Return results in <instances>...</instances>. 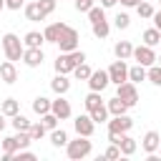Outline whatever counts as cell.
Masks as SVG:
<instances>
[{
	"mask_svg": "<svg viewBox=\"0 0 161 161\" xmlns=\"http://www.w3.org/2000/svg\"><path fill=\"white\" fill-rule=\"evenodd\" d=\"M111 80H108V70H91V75H88V86H91V91H106V86H108Z\"/></svg>",
	"mask_w": 161,
	"mask_h": 161,
	"instance_id": "obj_11",
	"label": "cell"
},
{
	"mask_svg": "<svg viewBox=\"0 0 161 161\" xmlns=\"http://www.w3.org/2000/svg\"><path fill=\"white\" fill-rule=\"evenodd\" d=\"M88 116L93 118V123H103V121H108V116H111V113H108V108H106V106L101 103L98 108H93V111H88Z\"/></svg>",
	"mask_w": 161,
	"mask_h": 161,
	"instance_id": "obj_28",
	"label": "cell"
},
{
	"mask_svg": "<svg viewBox=\"0 0 161 161\" xmlns=\"http://www.w3.org/2000/svg\"><path fill=\"white\" fill-rule=\"evenodd\" d=\"M33 111H35L38 116L48 113V111H50V98H45V96H38V98L33 101Z\"/></svg>",
	"mask_w": 161,
	"mask_h": 161,
	"instance_id": "obj_27",
	"label": "cell"
},
{
	"mask_svg": "<svg viewBox=\"0 0 161 161\" xmlns=\"http://www.w3.org/2000/svg\"><path fill=\"white\" fill-rule=\"evenodd\" d=\"M158 153H161V143H158Z\"/></svg>",
	"mask_w": 161,
	"mask_h": 161,
	"instance_id": "obj_50",
	"label": "cell"
},
{
	"mask_svg": "<svg viewBox=\"0 0 161 161\" xmlns=\"http://www.w3.org/2000/svg\"><path fill=\"white\" fill-rule=\"evenodd\" d=\"M158 143H161L158 131H146V136H143V141H141L143 151H146V153H156V151H158Z\"/></svg>",
	"mask_w": 161,
	"mask_h": 161,
	"instance_id": "obj_14",
	"label": "cell"
},
{
	"mask_svg": "<svg viewBox=\"0 0 161 161\" xmlns=\"http://www.w3.org/2000/svg\"><path fill=\"white\" fill-rule=\"evenodd\" d=\"M113 55H116L118 60H128V58L133 55V45H131V40H118V43L113 45Z\"/></svg>",
	"mask_w": 161,
	"mask_h": 161,
	"instance_id": "obj_16",
	"label": "cell"
},
{
	"mask_svg": "<svg viewBox=\"0 0 161 161\" xmlns=\"http://www.w3.org/2000/svg\"><path fill=\"white\" fill-rule=\"evenodd\" d=\"M63 28H65V23H50V25L43 30V38H45L48 43H58V38H60Z\"/></svg>",
	"mask_w": 161,
	"mask_h": 161,
	"instance_id": "obj_18",
	"label": "cell"
},
{
	"mask_svg": "<svg viewBox=\"0 0 161 161\" xmlns=\"http://www.w3.org/2000/svg\"><path fill=\"white\" fill-rule=\"evenodd\" d=\"M113 25H116L118 30H126V28L131 25V18H128V13H118V15L113 18Z\"/></svg>",
	"mask_w": 161,
	"mask_h": 161,
	"instance_id": "obj_37",
	"label": "cell"
},
{
	"mask_svg": "<svg viewBox=\"0 0 161 161\" xmlns=\"http://www.w3.org/2000/svg\"><path fill=\"white\" fill-rule=\"evenodd\" d=\"M3 128H5V116L0 113V131H3Z\"/></svg>",
	"mask_w": 161,
	"mask_h": 161,
	"instance_id": "obj_47",
	"label": "cell"
},
{
	"mask_svg": "<svg viewBox=\"0 0 161 161\" xmlns=\"http://www.w3.org/2000/svg\"><path fill=\"white\" fill-rule=\"evenodd\" d=\"M136 13H138L141 18H146V20H151V15H153V5L146 3V0H141V3L136 5Z\"/></svg>",
	"mask_w": 161,
	"mask_h": 161,
	"instance_id": "obj_32",
	"label": "cell"
},
{
	"mask_svg": "<svg viewBox=\"0 0 161 161\" xmlns=\"http://www.w3.org/2000/svg\"><path fill=\"white\" fill-rule=\"evenodd\" d=\"M5 8H10V10H20V8H23V0H5Z\"/></svg>",
	"mask_w": 161,
	"mask_h": 161,
	"instance_id": "obj_43",
	"label": "cell"
},
{
	"mask_svg": "<svg viewBox=\"0 0 161 161\" xmlns=\"http://www.w3.org/2000/svg\"><path fill=\"white\" fill-rule=\"evenodd\" d=\"M141 38H143V45H151V48H153V45H158V43H161V30L148 28V30H143V35H141Z\"/></svg>",
	"mask_w": 161,
	"mask_h": 161,
	"instance_id": "obj_24",
	"label": "cell"
},
{
	"mask_svg": "<svg viewBox=\"0 0 161 161\" xmlns=\"http://www.w3.org/2000/svg\"><path fill=\"white\" fill-rule=\"evenodd\" d=\"M108 141H111V143H116V146L121 148V156H133V153H136V148H138V143H136V138H131L128 133H118V136H108Z\"/></svg>",
	"mask_w": 161,
	"mask_h": 161,
	"instance_id": "obj_6",
	"label": "cell"
},
{
	"mask_svg": "<svg viewBox=\"0 0 161 161\" xmlns=\"http://www.w3.org/2000/svg\"><path fill=\"white\" fill-rule=\"evenodd\" d=\"M0 80H3V83H15V80H18V68H15L13 60L0 63Z\"/></svg>",
	"mask_w": 161,
	"mask_h": 161,
	"instance_id": "obj_15",
	"label": "cell"
},
{
	"mask_svg": "<svg viewBox=\"0 0 161 161\" xmlns=\"http://www.w3.org/2000/svg\"><path fill=\"white\" fill-rule=\"evenodd\" d=\"M116 96H118V98H123L128 108L138 103V91H136V83H131V80L118 83V86H116Z\"/></svg>",
	"mask_w": 161,
	"mask_h": 161,
	"instance_id": "obj_5",
	"label": "cell"
},
{
	"mask_svg": "<svg viewBox=\"0 0 161 161\" xmlns=\"http://www.w3.org/2000/svg\"><path fill=\"white\" fill-rule=\"evenodd\" d=\"M38 5H40V10L45 13V18L55 10V5H58V0H38Z\"/></svg>",
	"mask_w": 161,
	"mask_h": 161,
	"instance_id": "obj_40",
	"label": "cell"
},
{
	"mask_svg": "<svg viewBox=\"0 0 161 161\" xmlns=\"http://www.w3.org/2000/svg\"><path fill=\"white\" fill-rule=\"evenodd\" d=\"M146 80H151L153 86H161V65L158 63H153V65L146 68Z\"/></svg>",
	"mask_w": 161,
	"mask_h": 161,
	"instance_id": "obj_29",
	"label": "cell"
},
{
	"mask_svg": "<svg viewBox=\"0 0 161 161\" xmlns=\"http://www.w3.org/2000/svg\"><path fill=\"white\" fill-rule=\"evenodd\" d=\"M141 0H121V5H126V8H136Z\"/></svg>",
	"mask_w": 161,
	"mask_h": 161,
	"instance_id": "obj_45",
	"label": "cell"
},
{
	"mask_svg": "<svg viewBox=\"0 0 161 161\" xmlns=\"http://www.w3.org/2000/svg\"><path fill=\"white\" fill-rule=\"evenodd\" d=\"M128 80L131 83H141V80H146V65H133V68H128Z\"/></svg>",
	"mask_w": 161,
	"mask_h": 161,
	"instance_id": "obj_25",
	"label": "cell"
},
{
	"mask_svg": "<svg viewBox=\"0 0 161 161\" xmlns=\"http://www.w3.org/2000/svg\"><path fill=\"white\" fill-rule=\"evenodd\" d=\"M43 43H45V38H43V33H38V30L25 33V38H23V45H25V48H40Z\"/></svg>",
	"mask_w": 161,
	"mask_h": 161,
	"instance_id": "obj_21",
	"label": "cell"
},
{
	"mask_svg": "<svg viewBox=\"0 0 161 161\" xmlns=\"http://www.w3.org/2000/svg\"><path fill=\"white\" fill-rule=\"evenodd\" d=\"M78 40H80L78 30L70 28V25H65L63 33H60V38H58V48H60V53H70V50H75V48H78Z\"/></svg>",
	"mask_w": 161,
	"mask_h": 161,
	"instance_id": "obj_4",
	"label": "cell"
},
{
	"mask_svg": "<svg viewBox=\"0 0 161 161\" xmlns=\"http://www.w3.org/2000/svg\"><path fill=\"white\" fill-rule=\"evenodd\" d=\"M138 65H153L156 63V53H153V48L151 45H138V48H133V55H131Z\"/></svg>",
	"mask_w": 161,
	"mask_h": 161,
	"instance_id": "obj_9",
	"label": "cell"
},
{
	"mask_svg": "<svg viewBox=\"0 0 161 161\" xmlns=\"http://www.w3.org/2000/svg\"><path fill=\"white\" fill-rule=\"evenodd\" d=\"M73 75H75L78 80H88V75H91V68H88L86 63H78V65L73 68Z\"/></svg>",
	"mask_w": 161,
	"mask_h": 161,
	"instance_id": "obj_38",
	"label": "cell"
},
{
	"mask_svg": "<svg viewBox=\"0 0 161 161\" xmlns=\"http://www.w3.org/2000/svg\"><path fill=\"white\" fill-rule=\"evenodd\" d=\"M28 133H30V138H33V141H40V138L45 136V126H43V123H30Z\"/></svg>",
	"mask_w": 161,
	"mask_h": 161,
	"instance_id": "obj_34",
	"label": "cell"
},
{
	"mask_svg": "<svg viewBox=\"0 0 161 161\" xmlns=\"http://www.w3.org/2000/svg\"><path fill=\"white\" fill-rule=\"evenodd\" d=\"M3 50H5V58L15 63V60L23 58L25 45H23V40H20L15 33H5V35H3Z\"/></svg>",
	"mask_w": 161,
	"mask_h": 161,
	"instance_id": "obj_3",
	"label": "cell"
},
{
	"mask_svg": "<svg viewBox=\"0 0 161 161\" xmlns=\"http://www.w3.org/2000/svg\"><path fill=\"white\" fill-rule=\"evenodd\" d=\"M40 123L45 126V131H53V128H58V116H55L53 111H48V113L40 116Z\"/></svg>",
	"mask_w": 161,
	"mask_h": 161,
	"instance_id": "obj_31",
	"label": "cell"
},
{
	"mask_svg": "<svg viewBox=\"0 0 161 161\" xmlns=\"http://www.w3.org/2000/svg\"><path fill=\"white\" fill-rule=\"evenodd\" d=\"M13 128H15V131H28V128H30V121H28L23 113H15V116H13Z\"/></svg>",
	"mask_w": 161,
	"mask_h": 161,
	"instance_id": "obj_33",
	"label": "cell"
},
{
	"mask_svg": "<svg viewBox=\"0 0 161 161\" xmlns=\"http://www.w3.org/2000/svg\"><path fill=\"white\" fill-rule=\"evenodd\" d=\"M0 113L13 118L15 113H20V103H18L15 98H5V101H3V106H0Z\"/></svg>",
	"mask_w": 161,
	"mask_h": 161,
	"instance_id": "obj_23",
	"label": "cell"
},
{
	"mask_svg": "<svg viewBox=\"0 0 161 161\" xmlns=\"http://www.w3.org/2000/svg\"><path fill=\"white\" fill-rule=\"evenodd\" d=\"M73 128H75V133L78 136H93V131H96V123H93V118L86 113V116H75V121H73Z\"/></svg>",
	"mask_w": 161,
	"mask_h": 161,
	"instance_id": "obj_10",
	"label": "cell"
},
{
	"mask_svg": "<svg viewBox=\"0 0 161 161\" xmlns=\"http://www.w3.org/2000/svg\"><path fill=\"white\" fill-rule=\"evenodd\" d=\"M91 151H93V143L88 141V136H78L75 141H68V143H65V153H68L70 161H80V158H86Z\"/></svg>",
	"mask_w": 161,
	"mask_h": 161,
	"instance_id": "obj_2",
	"label": "cell"
},
{
	"mask_svg": "<svg viewBox=\"0 0 161 161\" xmlns=\"http://www.w3.org/2000/svg\"><path fill=\"white\" fill-rule=\"evenodd\" d=\"M3 8H5V0H0V10H3Z\"/></svg>",
	"mask_w": 161,
	"mask_h": 161,
	"instance_id": "obj_48",
	"label": "cell"
},
{
	"mask_svg": "<svg viewBox=\"0 0 161 161\" xmlns=\"http://www.w3.org/2000/svg\"><path fill=\"white\" fill-rule=\"evenodd\" d=\"M106 108H108V113H111V116H121V113H126V111H128V106H126V101H123V98H118V96H113V98H108V103H106Z\"/></svg>",
	"mask_w": 161,
	"mask_h": 161,
	"instance_id": "obj_19",
	"label": "cell"
},
{
	"mask_svg": "<svg viewBox=\"0 0 161 161\" xmlns=\"http://www.w3.org/2000/svg\"><path fill=\"white\" fill-rule=\"evenodd\" d=\"M50 88H53V93H58V96H65V93L70 91V80L65 78V73H58V75L50 80Z\"/></svg>",
	"mask_w": 161,
	"mask_h": 161,
	"instance_id": "obj_17",
	"label": "cell"
},
{
	"mask_svg": "<svg viewBox=\"0 0 161 161\" xmlns=\"http://www.w3.org/2000/svg\"><path fill=\"white\" fill-rule=\"evenodd\" d=\"M91 30H93V35H96V38H108V33H111V25H108V20L103 18V20H96V23H91Z\"/></svg>",
	"mask_w": 161,
	"mask_h": 161,
	"instance_id": "obj_22",
	"label": "cell"
},
{
	"mask_svg": "<svg viewBox=\"0 0 161 161\" xmlns=\"http://www.w3.org/2000/svg\"><path fill=\"white\" fill-rule=\"evenodd\" d=\"M83 103H86V108H88V111H93V108H98V106L103 103V98H101V93H98V91H91V93L86 96V101H83Z\"/></svg>",
	"mask_w": 161,
	"mask_h": 161,
	"instance_id": "obj_30",
	"label": "cell"
},
{
	"mask_svg": "<svg viewBox=\"0 0 161 161\" xmlns=\"http://www.w3.org/2000/svg\"><path fill=\"white\" fill-rule=\"evenodd\" d=\"M50 111L58 116V121H65V118H70V113H73V111H70V103H68L63 96H58L55 101H50Z\"/></svg>",
	"mask_w": 161,
	"mask_h": 161,
	"instance_id": "obj_13",
	"label": "cell"
},
{
	"mask_svg": "<svg viewBox=\"0 0 161 161\" xmlns=\"http://www.w3.org/2000/svg\"><path fill=\"white\" fill-rule=\"evenodd\" d=\"M106 18V8H101V5H93L91 10H88V20L91 23H96V20H103Z\"/></svg>",
	"mask_w": 161,
	"mask_h": 161,
	"instance_id": "obj_36",
	"label": "cell"
},
{
	"mask_svg": "<svg viewBox=\"0 0 161 161\" xmlns=\"http://www.w3.org/2000/svg\"><path fill=\"white\" fill-rule=\"evenodd\" d=\"M108 80L111 83H123V80H128V65H126V60H113L111 65H108Z\"/></svg>",
	"mask_w": 161,
	"mask_h": 161,
	"instance_id": "obj_8",
	"label": "cell"
},
{
	"mask_svg": "<svg viewBox=\"0 0 161 161\" xmlns=\"http://www.w3.org/2000/svg\"><path fill=\"white\" fill-rule=\"evenodd\" d=\"M0 148H3L5 153H15V151H18V141H15V136L3 138V141H0Z\"/></svg>",
	"mask_w": 161,
	"mask_h": 161,
	"instance_id": "obj_35",
	"label": "cell"
},
{
	"mask_svg": "<svg viewBox=\"0 0 161 161\" xmlns=\"http://www.w3.org/2000/svg\"><path fill=\"white\" fill-rule=\"evenodd\" d=\"M108 123V136H118V133H128L131 131V126H133V121L126 116V113H121V116H113L111 121H106Z\"/></svg>",
	"mask_w": 161,
	"mask_h": 161,
	"instance_id": "obj_7",
	"label": "cell"
},
{
	"mask_svg": "<svg viewBox=\"0 0 161 161\" xmlns=\"http://www.w3.org/2000/svg\"><path fill=\"white\" fill-rule=\"evenodd\" d=\"M43 60H45V55L40 48H25L23 50V63L28 68H38V65H43Z\"/></svg>",
	"mask_w": 161,
	"mask_h": 161,
	"instance_id": "obj_12",
	"label": "cell"
},
{
	"mask_svg": "<svg viewBox=\"0 0 161 161\" xmlns=\"http://www.w3.org/2000/svg\"><path fill=\"white\" fill-rule=\"evenodd\" d=\"M50 143H53L55 148L65 146V143H68V133H65L63 128H53V131H50Z\"/></svg>",
	"mask_w": 161,
	"mask_h": 161,
	"instance_id": "obj_26",
	"label": "cell"
},
{
	"mask_svg": "<svg viewBox=\"0 0 161 161\" xmlns=\"http://www.w3.org/2000/svg\"><path fill=\"white\" fill-rule=\"evenodd\" d=\"M156 63H158V65H161V58H158V55H156Z\"/></svg>",
	"mask_w": 161,
	"mask_h": 161,
	"instance_id": "obj_49",
	"label": "cell"
},
{
	"mask_svg": "<svg viewBox=\"0 0 161 161\" xmlns=\"http://www.w3.org/2000/svg\"><path fill=\"white\" fill-rule=\"evenodd\" d=\"M25 18L30 23H40V20H45V13L40 10L38 3H30V5H25Z\"/></svg>",
	"mask_w": 161,
	"mask_h": 161,
	"instance_id": "obj_20",
	"label": "cell"
},
{
	"mask_svg": "<svg viewBox=\"0 0 161 161\" xmlns=\"http://www.w3.org/2000/svg\"><path fill=\"white\" fill-rule=\"evenodd\" d=\"M93 5H96V0H75V10L78 13H88Z\"/></svg>",
	"mask_w": 161,
	"mask_h": 161,
	"instance_id": "obj_41",
	"label": "cell"
},
{
	"mask_svg": "<svg viewBox=\"0 0 161 161\" xmlns=\"http://www.w3.org/2000/svg\"><path fill=\"white\" fill-rule=\"evenodd\" d=\"M118 0H101V8H113Z\"/></svg>",
	"mask_w": 161,
	"mask_h": 161,
	"instance_id": "obj_46",
	"label": "cell"
},
{
	"mask_svg": "<svg viewBox=\"0 0 161 161\" xmlns=\"http://www.w3.org/2000/svg\"><path fill=\"white\" fill-rule=\"evenodd\" d=\"M13 158H18V161H35L38 156H35L33 151H28V148H20V151L13 153Z\"/></svg>",
	"mask_w": 161,
	"mask_h": 161,
	"instance_id": "obj_39",
	"label": "cell"
},
{
	"mask_svg": "<svg viewBox=\"0 0 161 161\" xmlns=\"http://www.w3.org/2000/svg\"><path fill=\"white\" fill-rule=\"evenodd\" d=\"M106 158H121V148L116 146V143H111L108 148H106V153H103Z\"/></svg>",
	"mask_w": 161,
	"mask_h": 161,
	"instance_id": "obj_42",
	"label": "cell"
},
{
	"mask_svg": "<svg viewBox=\"0 0 161 161\" xmlns=\"http://www.w3.org/2000/svg\"><path fill=\"white\" fill-rule=\"evenodd\" d=\"M78 63H86V53L83 50H70V53H60L58 58H55V73H73V68L78 65Z\"/></svg>",
	"mask_w": 161,
	"mask_h": 161,
	"instance_id": "obj_1",
	"label": "cell"
},
{
	"mask_svg": "<svg viewBox=\"0 0 161 161\" xmlns=\"http://www.w3.org/2000/svg\"><path fill=\"white\" fill-rule=\"evenodd\" d=\"M151 20H153V28H156V30H161V10H153Z\"/></svg>",
	"mask_w": 161,
	"mask_h": 161,
	"instance_id": "obj_44",
	"label": "cell"
}]
</instances>
